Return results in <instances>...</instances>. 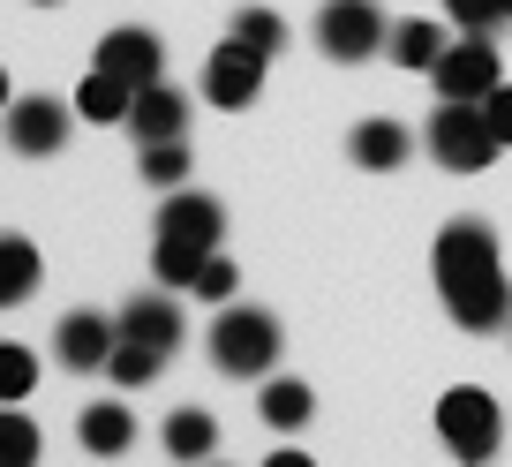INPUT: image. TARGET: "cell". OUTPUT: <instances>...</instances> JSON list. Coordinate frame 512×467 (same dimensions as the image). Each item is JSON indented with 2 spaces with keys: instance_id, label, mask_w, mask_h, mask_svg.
Segmentation results:
<instances>
[{
  "instance_id": "obj_1",
  "label": "cell",
  "mask_w": 512,
  "mask_h": 467,
  "mask_svg": "<svg viewBox=\"0 0 512 467\" xmlns=\"http://www.w3.org/2000/svg\"><path fill=\"white\" fill-rule=\"evenodd\" d=\"M437 294H445V317L460 332H505L512 324V279L505 257H497V234L482 219H452L430 249Z\"/></svg>"
},
{
  "instance_id": "obj_2",
  "label": "cell",
  "mask_w": 512,
  "mask_h": 467,
  "mask_svg": "<svg viewBox=\"0 0 512 467\" xmlns=\"http://www.w3.org/2000/svg\"><path fill=\"white\" fill-rule=\"evenodd\" d=\"M279 317L272 309H241V302H219V317H211V370L219 377H272L279 362Z\"/></svg>"
},
{
  "instance_id": "obj_3",
  "label": "cell",
  "mask_w": 512,
  "mask_h": 467,
  "mask_svg": "<svg viewBox=\"0 0 512 467\" xmlns=\"http://www.w3.org/2000/svg\"><path fill=\"white\" fill-rule=\"evenodd\" d=\"M422 151H430L445 174H482V166H490L505 144H497L490 113H482V98H437L430 129H422Z\"/></svg>"
},
{
  "instance_id": "obj_4",
  "label": "cell",
  "mask_w": 512,
  "mask_h": 467,
  "mask_svg": "<svg viewBox=\"0 0 512 467\" xmlns=\"http://www.w3.org/2000/svg\"><path fill=\"white\" fill-rule=\"evenodd\" d=\"M437 437H445L452 460L482 467V460H497V445H505V415H497V400L482 385H452L445 400H437Z\"/></svg>"
},
{
  "instance_id": "obj_5",
  "label": "cell",
  "mask_w": 512,
  "mask_h": 467,
  "mask_svg": "<svg viewBox=\"0 0 512 467\" xmlns=\"http://www.w3.org/2000/svg\"><path fill=\"white\" fill-rule=\"evenodd\" d=\"M384 38H392V23H384L377 0H324V8H317V53L339 61V68L377 61Z\"/></svg>"
},
{
  "instance_id": "obj_6",
  "label": "cell",
  "mask_w": 512,
  "mask_h": 467,
  "mask_svg": "<svg viewBox=\"0 0 512 467\" xmlns=\"http://www.w3.org/2000/svg\"><path fill=\"white\" fill-rule=\"evenodd\" d=\"M430 83H437V98H490L497 83H505V61H497L490 31H460L445 53H437Z\"/></svg>"
},
{
  "instance_id": "obj_7",
  "label": "cell",
  "mask_w": 512,
  "mask_h": 467,
  "mask_svg": "<svg viewBox=\"0 0 512 467\" xmlns=\"http://www.w3.org/2000/svg\"><path fill=\"white\" fill-rule=\"evenodd\" d=\"M8 151H23V159H53V151L68 144V121L76 113L61 106V98H46V91H31V98H8Z\"/></svg>"
},
{
  "instance_id": "obj_8",
  "label": "cell",
  "mask_w": 512,
  "mask_h": 467,
  "mask_svg": "<svg viewBox=\"0 0 512 467\" xmlns=\"http://www.w3.org/2000/svg\"><path fill=\"white\" fill-rule=\"evenodd\" d=\"M256 91H264V53L241 46V38L211 46V61H204V98H211V106L241 113V106H256Z\"/></svg>"
},
{
  "instance_id": "obj_9",
  "label": "cell",
  "mask_w": 512,
  "mask_h": 467,
  "mask_svg": "<svg viewBox=\"0 0 512 467\" xmlns=\"http://www.w3.org/2000/svg\"><path fill=\"white\" fill-rule=\"evenodd\" d=\"M113 347H121V317L68 309V317L53 324V362H61V370H106Z\"/></svg>"
},
{
  "instance_id": "obj_10",
  "label": "cell",
  "mask_w": 512,
  "mask_h": 467,
  "mask_svg": "<svg viewBox=\"0 0 512 467\" xmlns=\"http://www.w3.org/2000/svg\"><path fill=\"white\" fill-rule=\"evenodd\" d=\"M91 68H113L121 83H159L166 76V46H159V31H144V23H121V31H106L98 38V61Z\"/></svg>"
},
{
  "instance_id": "obj_11",
  "label": "cell",
  "mask_w": 512,
  "mask_h": 467,
  "mask_svg": "<svg viewBox=\"0 0 512 467\" xmlns=\"http://www.w3.org/2000/svg\"><path fill=\"white\" fill-rule=\"evenodd\" d=\"M159 234H174V242H204V249H219V234H226V204L181 181V189H166V204H159Z\"/></svg>"
},
{
  "instance_id": "obj_12",
  "label": "cell",
  "mask_w": 512,
  "mask_h": 467,
  "mask_svg": "<svg viewBox=\"0 0 512 467\" xmlns=\"http://www.w3.org/2000/svg\"><path fill=\"white\" fill-rule=\"evenodd\" d=\"M121 332L128 339H144V347H159V355H174L181 347V302H174V287H159V294H136V302L121 309Z\"/></svg>"
},
{
  "instance_id": "obj_13",
  "label": "cell",
  "mask_w": 512,
  "mask_h": 467,
  "mask_svg": "<svg viewBox=\"0 0 512 467\" xmlns=\"http://www.w3.org/2000/svg\"><path fill=\"white\" fill-rule=\"evenodd\" d=\"M128 129H136V144H166V136L189 129V98H181L166 76L144 83V91H136V106H128Z\"/></svg>"
},
{
  "instance_id": "obj_14",
  "label": "cell",
  "mask_w": 512,
  "mask_h": 467,
  "mask_svg": "<svg viewBox=\"0 0 512 467\" xmlns=\"http://www.w3.org/2000/svg\"><path fill=\"white\" fill-rule=\"evenodd\" d=\"M76 437H83V452L91 460H121L128 445H136V415H128L121 400H91L76 415Z\"/></svg>"
},
{
  "instance_id": "obj_15",
  "label": "cell",
  "mask_w": 512,
  "mask_h": 467,
  "mask_svg": "<svg viewBox=\"0 0 512 467\" xmlns=\"http://www.w3.org/2000/svg\"><path fill=\"white\" fill-rule=\"evenodd\" d=\"M407 151H415V136H407L400 121H362V129L347 136V159L362 166V174H392V166H407Z\"/></svg>"
},
{
  "instance_id": "obj_16",
  "label": "cell",
  "mask_w": 512,
  "mask_h": 467,
  "mask_svg": "<svg viewBox=\"0 0 512 467\" xmlns=\"http://www.w3.org/2000/svg\"><path fill=\"white\" fill-rule=\"evenodd\" d=\"M445 46H452V38H445V23H430V16H407V23H392V38H384V53H392L400 68H415V76H430Z\"/></svg>"
},
{
  "instance_id": "obj_17",
  "label": "cell",
  "mask_w": 512,
  "mask_h": 467,
  "mask_svg": "<svg viewBox=\"0 0 512 467\" xmlns=\"http://www.w3.org/2000/svg\"><path fill=\"white\" fill-rule=\"evenodd\" d=\"M256 415L272 422L279 437H294L309 415H317V400H309V385H302V377H264V392H256Z\"/></svg>"
},
{
  "instance_id": "obj_18",
  "label": "cell",
  "mask_w": 512,
  "mask_h": 467,
  "mask_svg": "<svg viewBox=\"0 0 512 467\" xmlns=\"http://www.w3.org/2000/svg\"><path fill=\"white\" fill-rule=\"evenodd\" d=\"M159 445H166V460H211V452H219V422H211L204 407H174Z\"/></svg>"
},
{
  "instance_id": "obj_19",
  "label": "cell",
  "mask_w": 512,
  "mask_h": 467,
  "mask_svg": "<svg viewBox=\"0 0 512 467\" xmlns=\"http://www.w3.org/2000/svg\"><path fill=\"white\" fill-rule=\"evenodd\" d=\"M128 106H136V83H121L113 68H91V76L76 83V113L83 121H128Z\"/></svg>"
},
{
  "instance_id": "obj_20",
  "label": "cell",
  "mask_w": 512,
  "mask_h": 467,
  "mask_svg": "<svg viewBox=\"0 0 512 467\" xmlns=\"http://www.w3.org/2000/svg\"><path fill=\"white\" fill-rule=\"evenodd\" d=\"M38 249L23 242V234H0V309H16V302H31L38 294Z\"/></svg>"
},
{
  "instance_id": "obj_21",
  "label": "cell",
  "mask_w": 512,
  "mask_h": 467,
  "mask_svg": "<svg viewBox=\"0 0 512 467\" xmlns=\"http://www.w3.org/2000/svg\"><path fill=\"white\" fill-rule=\"evenodd\" d=\"M211 249L204 242H174V234H159V249H151V272H159V287H196V272H204Z\"/></svg>"
},
{
  "instance_id": "obj_22",
  "label": "cell",
  "mask_w": 512,
  "mask_h": 467,
  "mask_svg": "<svg viewBox=\"0 0 512 467\" xmlns=\"http://www.w3.org/2000/svg\"><path fill=\"white\" fill-rule=\"evenodd\" d=\"M166 362H174V355H159V347H144V339H128V332H121V347L106 355V377L136 392V385H151V377H159Z\"/></svg>"
},
{
  "instance_id": "obj_23",
  "label": "cell",
  "mask_w": 512,
  "mask_h": 467,
  "mask_svg": "<svg viewBox=\"0 0 512 467\" xmlns=\"http://www.w3.org/2000/svg\"><path fill=\"white\" fill-rule=\"evenodd\" d=\"M226 38H241V46H256L264 61H272V53L287 46V16H279V8H234Z\"/></svg>"
},
{
  "instance_id": "obj_24",
  "label": "cell",
  "mask_w": 512,
  "mask_h": 467,
  "mask_svg": "<svg viewBox=\"0 0 512 467\" xmlns=\"http://www.w3.org/2000/svg\"><path fill=\"white\" fill-rule=\"evenodd\" d=\"M144 181L151 189H181V181H189V144H181V136H166V144H144Z\"/></svg>"
},
{
  "instance_id": "obj_25",
  "label": "cell",
  "mask_w": 512,
  "mask_h": 467,
  "mask_svg": "<svg viewBox=\"0 0 512 467\" xmlns=\"http://www.w3.org/2000/svg\"><path fill=\"white\" fill-rule=\"evenodd\" d=\"M38 460V422L23 407H0V467H31Z\"/></svg>"
},
{
  "instance_id": "obj_26",
  "label": "cell",
  "mask_w": 512,
  "mask_h": 467,
  "mask_svg": "<svg viewBox=\"0 0 512 467\" xmlns=\"http://www.w3.org/2000/svg\"><path fill=\"white\" fill-rule=\"evenodd\" d=\"M31 385H38V355H31V347H8V339H0V407H16Z\"/></svg>"
},
{
  "instance_id": "obj_27",
  "label": "cell",
  "mask_w": 512,
  "mask_h": 467,
  "mask_svg": "<svg viewBox=\"0 0 512 467\" xmlns=\"http://www.w3.org/2000/svg\"><path fill=\"white\" fill-rule=\"evenodd\" d=\"M445 16H452V31H497L512 8L505 0H445Z\"/></svg>"
},
{
  "instance_id": "obj_28",
  "label": "cell",
  "mask_w": 512,
  "mask_h": 467,
  "mask_svg": "<svg viewBox=\"0 0 512 467\" xmlns=\"http://www.w3.org/2000/svg\"><path fill=\"white\" fill-rule=\"evenodd\" d=\"M234 287H241L234 257H219V249H211V257H204V272H196V287H189V294H204V302H234Z\"/></svg>"
},
{
  "instance_id": "obj_29",
  "label": "cell",
  "mask_w": 512,
  "mask_h": 467,
  "mask_svg": "<svg viewBox=\"0 0 512 467\" xmlns=\"http://www.w3.org/2000/svg\"><path fill=\"white\" fill-rule=\"evenodd\" d=\"M482 113H490V129H497V144L512 151V83H497V91L482 98Z\"/></svg>"
},
{
  "instance_id": "obj_30",
  "label": "cell",
  "mask_w": 512,
  "mask_h": 467,
  "mask_svg": "<svg viewBox=\"0 0 512 467\" xmlns=\"http://www.w3.org/2000/svg\"><path fill=\"white\" fill-rule=\"evenodd\" d=\"M0 113H8V68H0Z\"/></svg>"
},
{
  "instance_id": "obj_31",
  "label": "cell",
  "mask_w": 512,
  "mask_h": 467,
  "mask_svg": "<svg viewBox=\"0 0 512 467\" xmlns=\"http://www.w3.org/2000/svg\"><path fill=\"white\" fill-rule=\"evenodd\" d=\"M31 8H61V0H31Z\"/></svg>"
},
{
  "instance_id": "obj_32",
  "label": "cell",
  "mask_w": 512,
  "mask_h": 467,
  "mask_svg": "<svg viewBox=\"0 0 512 467\" xmlns=\"http://www.w3.org/2000/svg\"><path fill=\"white\" fill-rule=\"evenodd\" d=\"M505 8H512V0H505Z\"/></svg>"
}]
</instances>
